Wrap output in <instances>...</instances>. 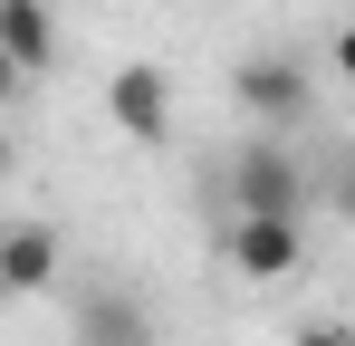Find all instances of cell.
Masks as SVG:
<instances>
[{"label":"cell","mask_w":355,"mask_h":346,"mask_svg":"<svg viewBox=\"0 0 355 346\" xmlns=\"http://www.w3.org/2000/svg\"><path fill=\"white\" fill-rule=\"evenodd\" d=\"M231 106L250 115V125H269V135H297L307 106H317L307 58H297V49H250V58L231 67Z\"/></svg>","instance_id":"cell-2"},{"label":"cell","mask_w":355,"mask_h":346,"mask_svg":"<svg viewBox=\"0 0 355 346\" xmlns=\"http://www.w3.org/2000/svg\"><path fill=\"white\" fill-rule=\"evenodd\" d=\"M19 97H29V67H19V58H10V49H0V115H10V106H19Z\"/></svg>","instance_id":"cell-9"},{"label":"cell","mask_w":355,"mask_h":346,"mask_svg":"<svg viewBox=\"0 0 355 346\" xmlns=\"http://www.w3.org/2000/svg\"><path fill=\"white\" fill-rule=\"evenodd\" d=\"M0 49L19 58L29 77H49L58 67V10L49 0H0Z\"/></svg>","instance_id":"cell-7"},{"label":"cell","mask_w":355,"mask_h":346,"mask_svg":"<svg viewBox=\"0 0 355 346\" xmlns=\"http://www.w3.org/2000/svg\"><path fill=\"white\" fill-rule=\"evenodd\" d=\"M67 337L77 346H164V327H154V308H144L135 288L87 279L77 298H67Z\"/></svg>","instance_id":"cell-4"},{"label":"cell","mask_w":355,"mask_h":346,"mask_svg":"<svg viewBox=\"0 0 355 346\" xmlns=\"http://www.w3.org/2000/svg\"><path fill=\"white\" fill-rule=\"evenodd\" d=\"M106 115H116V135H135V145H173V77L154 58H125L116 77H106Z\"/></svg>","instance_id":"cell-5"},{"label":"cell","mask_w":355,"mask_h":346,"mask_svg":"<svg viewBox=\"0 0 355 346\" xmlns=\"http://www.w3.org/2000/svg\"><path fill=\"white\" fill-rule=\"evenodd\" d=\"M288 346H355V318H297Z\"/></svg>","instance_id":"cell-8"},{"label":"cell","mask_w":355,"mask_h":346,"mask_svg":"<svg viewBox=\"0 0 355 346\" xmlns=\"http://www.w3.org/2000/svg\"><path fill=\"white\" fill-rule=\"evenodd\" d=\"M336 77H346V87H355V19H346V29H336Z\"/></svg>","instance_id":"cell-11"},{"label":"cell","mask_w":355,"mask_h":346,"mask_svg":"<svg viewBox=\"0 0 355 346\" xmlns=\"http://www.w3.org/2000/svg\"><path fill=\"white\" fill-rule=\"evenodd\" d=\"M327 192H336V212H346V222H355V154H346V164H336V183H327Z\"/></svg>","instance_id":"cell-10"},{"label":"cell","mask_w":355,"mask_h":346,"mask_svg":"<svg viewBox=\"0 0 355 346\" xmlns=\"http://www.w3.org/2000/svg\"><path fill=\"white\" fill-rule=\"evenodd\" d=\"M221 202L231 212H307L317 202V164L297 154V135H250V145H231L221 154Z\"/></svg>","instance_id":"cell-1"},{"label":"cell","mask_w":355,"mask_h":346,"mask_svg":"<svg viewBox=\"0 0 355 346\" xmlns=\"http://www.w3.org/2000/svg\"><path fill=\"white\" fill-rule=\"evenodd\" d=\"M58 279H67L58 222H0V298H49Z\"/></svg>","instance_id":"cell-6"},{"label":"cell","mask_w":355,"mask_h":346,"mask_svg":"<svg viewBox=\"0 0 355 346\" xmlns=\"http://www.w3.org/2000/svg\"><path fill=\"white\" fill-rule=\"evenodd\" d=\"M221 260L240 279H297L307 270V212H221Z\"/></svg>","instance_id":"cell-3"},{"label":"cell","mask_w":355,"mask_h":346,"mask_svg":"<svg viewBox=\"0 0 355 346\" xmlns=\"http://www.w3.org/2000/svg\"><path fill=\"white\" fill-rule=\"evenodd\" d=\"M10 164H19V145H10V125H0V173H10Z\"/></svg>","instance_id":"cell-12"}]
</instances>
